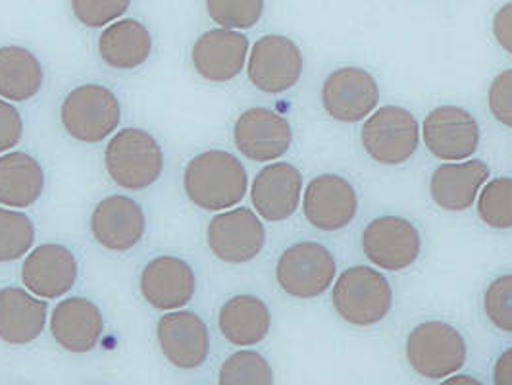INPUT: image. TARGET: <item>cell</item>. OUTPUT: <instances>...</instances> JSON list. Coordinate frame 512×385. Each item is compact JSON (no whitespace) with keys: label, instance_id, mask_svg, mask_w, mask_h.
<instances>
[{"label":"cell","instance_id":"cell-1","mask_svg":"<svg viewBox=\"0 0 512 385\" xmlns=\"http://www.w3.org/2000/svg\"><path fill=\"white\" fill-rule=\"evenodd\" d=\"M187 199L206 212H222L239 205L249 191V176L237 156L210 149L189 160L183 172Z\"/></svg>","mask_w":512,"mask_h":385},{"label":"cell","instance_id":"cell-2","mask_svg":"<svg viewBox=\"0 0 512 385\" xmlns=\"http://www.w3.org/2000/svg\"><path fill=\"white\" fill-rule=\"evenodd\" d=\"M104 166L118 187L143 191L153 187L164 172V151L145 129L116 131L104 151Z\"/></svg>","mask_w":512,"mask_h":385},{"label":"cell","instance_id":"cell-3","mask_svg":"<svg viewBox=\"0 0 512 385\" xmlns=\"http://www.w3.org/2000/svg\"><path fill=\"white\" fill-rule=\"evenodd\" d=\"M122 120V106L118 97L99 83H85L72 89L60 108V122L64 131L85 145L103 143Z\"/></svg>","mask_w":512,"mask_h":385},{"label":"cell","instance_id":"cell-4","mask_svg":"<svg viewBox=\"0 0 512 385\" xmlns=\"http://www.w3.org/2000/svg\"><path fill=\"white\" fill-rule=\"evenodd\" d=\"M333 308L359 328L382 322L393 308V289L382 272L370 266L347 268L333 285Z\"/></svg>","mask_w":512,"mask_h":385},{"label":"cell","instance_id":"cell-5","mask_svg":"<svg viewBox=\"0 0 512 385\" xmlns=\"http://www.w3.org/2000/svg\"><path fill=\"white\" fill-rule=\"evenodd\" d=\"M368 156L384 166L410 160L420 145V126L403 106H382L368 116L360 131Z\"/></svg>","mask_w":512,"mask_h":385},{"label":"cell","instance_id":"cell-6","mask_svg":"<svg viewBox=\"0 0 512 385\" xmlns=\"http://www.w3.org/2000/svg\"><path fill=\"white\" fill-rule=\"evenodd\" d=\"M466 357L464 337L445 322H424L407 339V359L412 370L428 380L453 376L464 366Z\"/></svg>","mask_w":512,"mask_h":385},{"label":"cell","instance_id":"cell-7","mask_svg":"<svg viewBox=\"0 0 512 385\" xmlns=\"http://www.w3.org/2000/svg\"><path fill=\"white\" fill-rule=\"evenodd\" d=\"M335 258L314 241H301L285 249L276 264V280L289 297L308 301L324 295L335 280Z\"/></svg>","mask_w":512,"mask_h":385},{"label":"cell","instance_id":"cell-8","mask_svg":"<svg viewBox=\"0 0 512 385\" xmlns=\"http://www.w3.org/2000/svg\"><path fill=\"white\" fill-rule=\"evenodd\" d=\"M212 255L226 264L255 260L266 245L262 218L251 208H231L214 216L206 230Z\"/></svg>","mask_w":512,"mask_h":385},{"label":"cell","instance_id":"cell-9","mask_svg":"<svg viewBox=\"0 0 512 385\" xmlns=\"http://www.w3.org/2000/svg\"><path fill=\"white\" fill-rule=\"evenodd\" d=\"M247 74L260 93H285L303 76L301 49L283 35H266L253 45Z\"/></svg>","mask_w":512,"mask_h":385},{"label":"cell","instance_id":"cell-10","mask_svg":"<svg viewBox=\"0 0 512 385\" xmlns=\"http://www.w3.org/2000/svg\"><path fill=\"white\" fill-rule=\"evenodd\" d=\"M362 251L366 258L389 272L410 268L422 253L420 231L407 218L380 216L362 233Z\"/></svg>","mask_w":512,"mask_h":385},{"label":"cell","instance_id":"cell-11","mask_svg":"<svg viewBox=\"0 0 512 385\" xmlns=\"http://www.w3.org/2000/svg\"><path fill=\"white\" fill-rule=\"evenodd\" d=\"M422 139L443 162H464L480 147V126L461 106H437L422 124Z\"/></svg>","mask_w":512,"mask_h":385},{"label":"cell","instance_id":"cell-12","mask_svg":"<svg viewBox=\"0 0 512 385\" xmlns=\"http://www.w3.org/2000/svg\"><path fill=\"white\" fill-rule=\"evenodd\" d=\"M378 103V81L362 68H339L322 85L324 110L330 118L343 124H357L368 118Z\"/></svg>","mask_w":512,"mask_h":385},{"label":"cell","instance_id":"cell-13","mask_svg":"<svg viewBox=\"0 0 512 385\" xmlns=\"http://www.w3.org/2000/svg\"><path fill=\"white\" fill-rule=\"evenodd\" d=\"M156 337L164 359L181 370H195L210 355V332L193 310L166 312L156 324Z\"/></svg>","mask_w":512,"mask_h":385},{"label":"cell","instance_id":"cell-14","mask_svg":"<svg viewBox=\"0 0 512 385\" xmlns=\"http://www.w3.org/2000/svg\"><path fill=\"white\" fill-rule=\"evenodd\" d=\"M237 151L253 162H274L291 149L293 129L282 114L270 108H249L233 126Z\"/></svg>","mask_w":512,"mask_h":385},{"label":"cell","instance_id":"cell-15","mask_svg":"<svg viewBox=\"0 0 512 385\" xmlns=\"http://www.w3.org/2000/svg\"><path fill=\"white\" fill-rule=\"evenodd\" d=\"M139 289L143 299L154 310H181L195 297L197 276L187 260L174 255H160L149 260L143 268Z\"/></svg>","mask_w":512,"mask_h":385},{"label":"cell","instance_id":"cell-16","mask_svg":"<svg viewBox=\"0 0 512 385\" xmlns=\"http://www.w3.org/2000/svg\"><path fill=\"white\" fill-rule=\"evenodd\" d=\"M303 212L316 230H343L359 212V197L351 181L335 174H322L308 183Z\"/></svg>","mask_w":512,"mask_h":385},{"label":"cell","instance_id":"cell-17","mask_svg":"<svg viewBox=\"0 0 512 385\" xmlns=\"http://www.w3.org/2000/svg\"><path fill=\"white\" fill-rule=\"evenodd\" d=\"M147 231L143 206L126 195H110L91 214L95 241L112 253H128L141 243Z\"/></svg>","mask_w":512,"mask_h":385},{"label":"cell","instance_id":"cell-18","mask_svg":"<svg viewBox=\"0 0 512 385\" xmlns=\"http://www.w3.org/2000/svg\"><path fill=\"white\" fill-rule=\"evenodd\" d=\"M79 278L77 258L68 247L45 243L29 251L22 266V282L35 297L54 301L70 293Z\"/></svg>","mask_w":512,"mask_h":385},{"label":"cell","instance_id":"cell-19","mask_svg":"<svg viewBox=\"0 0 512 385\" xmlns=\"http://www.w3.org/2000/svg\"><path fill=\"white\" fill-rule=\"evenodd\" d=\"M303 195V176L289 162H274L256 174L251 185V203L256 214L266 222L291 218Z\"/></svg>","mask_w":512,"mask_h":385},{"label":"cell","instance_id":"cell-20","mask_svg":"<svg viewBox=\"0 0 512 385\" xmlns=\"http://www.w3.org/2000/svg\"><path fill=\"white\" fill-rule=\"evenodd\" d=\"M249 56V39L233 29H210L191 51L197 74L212 83H228L239 76Z\"/></svg>","mask_w":512,"mask_h":385},{"label":"cell","instance_id":"cell-21","mask_svg":"<svg viewBox=\"0 0 512 385\" xmlns=\"http://www.w3.org/2000/svg\"><path fill=\"white\" fill-rule=\"evenodd\" d=\"M51 334L70 353H91L104 334L103 312L85 297H68L52 310Z\"/></svg>","mask_w":512,"mask_h":385},{"label":"cell","instance_id":"cell-22","mask_svg":"<svg viewBox=\"0 0 512 385\" xmlns=\"http://www.w3.org/2000/svg\"><path fill=\"white\" fill-rule=\"evenodd\" d=\"M49 303L24 287L0 289V339L8 345H29L45 332Z\"/></svg>","mask_w":512,"mask_h":385},{"label":"cell","instance_id":"cell-23","mask_svg":"<svg viewBox=\"0 0 512 385\" xmlns=\"http://www.w3.org/2000/svg\"><path fill=\"white\" fill-rule=\"evenodd\" d=\"M489 178V168L482 160L441 164L430 181V195L439 208L462 212L476 203L480 189Z\"/></svg>","mask_w":512,"mask_h":385},{"label":"cell","instance_id":"cell-24","mask_svg":"<svg viewBox=\"0 0 512 385\" xmlns=\"http://www.w3.org/2000/svg\"><path fill=\"white\" fill-rule=\"evenodd\" d=\"M45 193L41 162L22 151L0 154V206L29 208Z\"/></svg>","mask_w":512,"mask_h":385},{"label":"cell","instance_id":"cell-25","mask_svg":"<svg viewBox=\"0 0 512 385\" xmlns=\"http://www.w3.org/2000/svg\"><path fill=\"white\" fill-rule=\"evenodd\" d=\"M272 326L268 305L255 295H235L218 314V328L235 347H253L266 339Z\"/></svg>","mask_w":512,"mask_h":385},{"label":"cell","instance_id":"cell-26","mask_svg":"<svg viewBox=\"0 0 512 385\" xmlns=\"http://www.w3.org/2000/svg\"><path fill=\"white\" fill-rule=\"evenodd\" d=\"M99 52L104 64L114 70H137L153 54V37L133 18L118 20L101 33Z\"/></svg>","mask_w":512,"mask_h":385},{"label":"cell","instance_id":"cell-27","mask_svg":"<svg viewBox=\"0 0 512 385\" xmlns=\"http://www.w3.org/2000/svg\"><path fill=\"white\" fill-rule=\"evenodd\" d=\"M45 70L39 58L24 47H0V99L26 103L39 95Z\"/></svg>","mask_w":512,"mask_h":385},{"label":"cell","instance_id":"cell-28","mask_svg":"<svg viewBox=\"0 0 512 385\" xmlns=\"http://www.w3.org/2000/svg\"><path fill=\"white\" fill-rule=\"evenodd\" d=\"M35 243L33 220L14 208H0V264L29 255Z\"/></svg>","mask_w":512,"mask_h":385},{"label":"cell","instance_id":"cell-29","mask_svg":"<svg viewBox=\"0 0 512 385\" xmlns=\"http://www.w3.org/2000/svg\"><path fill=\"white\" fill-rule=\"evenodd\" d=\"M218 385H274V372L260 353L237 351L222 364Z\"/></svg>","mask_w":512,"mask_h":385},{"label":"cell","instance_id":"cell-30","mask_svg":"<svg viewBox=\"0 0 512 385\" xmlns=\"http://www.w3.org/2000/svg\"><path fill=\"white\" fill-rule=\"evenodd\" d=\"M478 216L493 230H511L512 178H497L487 183L478 195Z\"/></svg>","mask_w":512,"mask_h":385},{"label":"cell","instance_id":"cell-31","mask_svg":"<svg viewBox=\"0 0 512 385\" xmlns=\"http://www.w3.org/2000/svg\"><path fill=\"white\" fill-rule=\"evenodd\" d=\"M208 16L224 29H249L264 12V0H206Z\"/></svg>","mask_w":512,"mask_h":385},{"label":"cell","instance_id":"cell-32","mask_svg":"<svg viewBox=\"0 0 512 385\" xmlns=\"http://www.w3.org/2000/svg\"><path fill=\"white\" fill-rule=\"evenodd\" d=\"M484 310L499 332L512 334V274L499 276L487 285Z\"/></svg>","mask_w":512,"mask_h":385},{"label":"cell","instance_id":"cell-33","mask_svg":"<svg viewBox=\"0 0 512 385\" xmlns=\"http://www.w3.org/2000/svg\"><path fill=\"white\" fill-rule=\"evenodd\" d=\"M131 0H72V10L85 27H106L128 12Z\"/></svg>","mask_w":512,"mask_h":385},{"label":"cell","instance_id":"cell-34","mask_svg":"<svg viewBox=\"0 0 512 385\" xmlns=\"http://www.w3.org/2000/svg\"><path fill=\"white\" fill-rule=\"evenodd\" d=\"M487 104L499 124L512 128V70L501 72L491 81Z\"/></svg>","mask_w":512,"mask_h":385},{"label":"cell","instance_id":"cell-35","mask_svg":"<svg viewBox=\"0 0 512 385\" xmlns=\"http://www.w3.org/2000/svg\"><path fill=\"white\" fill-rule=\"evenodd\" d=\"M24 135V120L20 110L0 99V154L10 153Z\"/></svg>","mask_w":512,"mask_h":385},{"label":"cell","instance_id":"cell-36","mask_svg":"<svg viewBox=\"0 0 512 385\" xmlns=\"http://www.w3.org/2000/svg\"><path fill=\"white\" fill-rule=\"evenodd\" d=\"M493 37L505 51L512 54V2L497 10L493 18Z\"/></svg>","mask_w":512,"mask_h":385},{"label":"cell","instance_id":"cell-37","mask_svg":"<svg viewBox=\"0 0 512 385\" xmlns=\"http://www.w3.org/2000/svg\"><path fill=\"white\" fill-rule=\"evenodd\" d=\"M493 384L512 385V347L507 349L493 366Z\"/></svg>","mask_w":512,"mask_h":385},{"label":"cell","instance_id":"cell-38","mask_svg":"<svg viewBox=\"0 0 512 385\" xmlns=\"http://www.w3.org/2000/svg\"><path fill=\"white\" fill-rule=\"evenodd\" d=\"M441 385H484L480 380H476V378H472V376H464V374H459V376H451V378H447L445 382Z\"/></svg>","mask_w":512,"mask_h":385}]
</instances>
